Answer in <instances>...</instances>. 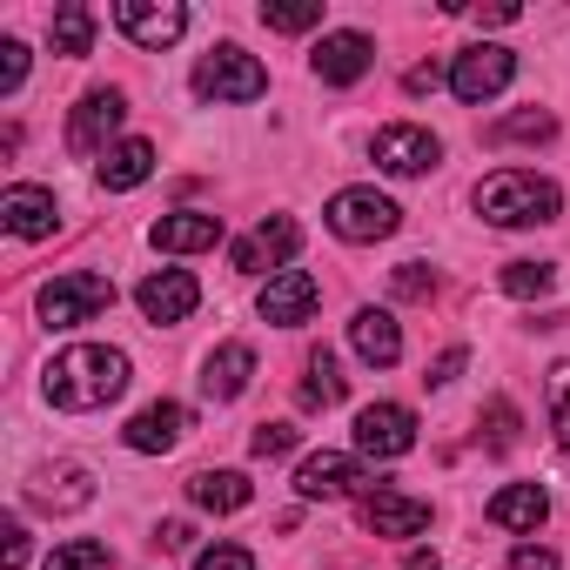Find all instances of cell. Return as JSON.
<instances>
[{"label":"cell","mask_w":570,"mask_h":570,"mask_svg":"<svg viewBox=\"0 0 570 570\" xmlns=\"http://www.w3.org/2000/svg\"><path fill=\"white\" fill-rule=\"evenodd\" d=\"M128 390V356L108 343H75L48 363V403L55 410H108Z\"/></svg>","instance_id":"cell-1"},{"label":"cell","mask_w":570,"mask_h":570,"mask_svg":"<svg viewBox=\"0 0 570 570\" xmlns=\"http://www.w3.org/2000/svg\"><path fill=\"white\" fill-rule=\"evenodd\" d=\"M557 208H563L557 181H543L530 168H503V175L476 181V215L490 228H537V222H557Z\"/></svg>","instance_id":"cell-2"},{"label":"cell","mask_w":570,"mask_h":570,"mask_svg":"<svg viewBox=\"0 0 570 570\" xmlns=\"http://www.w3.org/2000/svg\"><path fill=\"white\" fill-rule=\"evenodd\" d=\"M101 309H115V282L101 268H68L41 289V323L48 330H75V323H95Z\"/></svg>","instance_id":"cell-3"},{"label":"cell","mask_w":570,"mask_h":570,"mask_svg":"<svg viewBox=\"0 0 570 570\" xmlns=\"http://www.w3.org/2000/svg\"><path fill=\"white\" fill-rule=\"evenodd\" d=\"M195 95H202V101H262V95H268V68H262L255 55H242L235 41H222V48L202 55Z\"/></svg>","instance_id":"cell-4"},{"label":"cell","mask_w":570,"mask_h":570,"mask_svg":"<svg viewBox=\"0 0 570 570\" xmlns=\"http://www.w3.org/2000/svg\"><path fill=\"white\" fill-rule=\"evenodd\" d=\"M323 222H330L343 242H383V235H396L403 208H396L390 195H376V188H343V195H330Z\"/></svg>","instance_id":"cell-5"},{"label":"cell","mask_w":570,"mask_h":570,"mask_svg":"<svg viewBox=\"0 0 570 570\" xmlns=\"http://www.w3.org/2000/svg\"><path fill=\"white\" fill-rule=\"evenodd\" d=\"M115 28L135 48L161 55V48H175L188 35V8H175V0H115Z\"/></svg>","instance_id":"cell-6"},{"label":"cell","mask_w":570,"mask_h":570,"mask_svg":"<svg viewBox=\"0 0 570 570\" xmlns=\"http://www.w3.org/2000/svg\"><path fill=\"white\" fill-rule=\"evenodd\" d=\"M121 121H128L121 88H88V95L75 101V115H68V148H75V155H108V141H115Z\"/></svg>","instance_id":"cell-7"},{"label":"cell","mask_w":570,"mask_h":570,"mask_svg":"<svg viewBox=\"0 0 570 570\" xmlns=\"http://www.w3.org/2000/svg\"><path fill=\"white\" fill-rule=\"evenodd\" d=\"M510 75H517V55L510 48H470V55H456L450 88H456L463 108H483V101H497L510 88Z\"/></svg>","instance_id":"cell-8"},{"label":"cell","mask_w":570,"mask_h":570,"mask_svg":"<svg viewBox=\"0 0 570 570\" xmlns=\"http://www.w3.org/2000/svg\"><path fill=\"white\" fill-rule=\"evenodd\" d=\"M370 155H376L383 175H430L443 161V141L430 128H416V121H396V128H376Z\"/></svg>","instance_id":"cell-9"},{"label":"cell","mask_w":570,"mask_h":570,"mask_svg":"<svg viewBox=\"0 0 570 570\" xmlns=\"http://www.w3.org/2000/svg\"><path fill=\"white\" fill-rule=\"evenodd\" d=\"M316 303H323V282L309 275V268H282V275H268V289H262V323H275V330H296V323H309L316 316Z\"/></svg>","instance_id":"cell-10"},{"label":"cell","mask_w":570,"mask_h":570,"mask_svg":"<svg viewBox=\"0 0 570 570\" xmlns=\"http://www.w3.org/2000/svg\"><path fill=\"white\" fill-rule=\"evenodd\" d=\"M135 303H141V316H148L155 330H168V323H188V316H195L202 282H195L188 268H155L141 289H135Z\"/></svg>","instance_id":"cell-11"},{"label":"cell","mask_w":570,"mask_h":570,"mask_svg":"<svg viewBox=\"0 0 570 570\" xmlns=\"http://www.w3.org/2000/svg\"><path fill=\"white\" fill-rule=\"evenodd\" d=\"M356 450L376 456V463L410 456V450H416V416H410L403 403H370V410L356 416Z\"/></svg>","instance_id":"cell-12"},{"label":"cell","mask_w":570,"mask_h":570,"mask_svg":"<svg viewBox=\"0 0 570 570\" xmlns=\"http://www.w3.org/2000/svg\"><path fill=\"white\" fill-rule=\"evenodd\" d=\"M309 68H316L323 88H356L376 68V41L370 35H323L316 55H309Z\"/></svg>","instance_id":"cell-13"},{"label":"cell","mask_w":570,"mask_h":570,"mask_svg":"<svg viewBox=\"0 0 570 570\" xmlns=\"http://www.w3.org/2000/svg\"><path fill=\"white\" fill-rule=\"evenodd\" d=\"M296 248H303V228H296L289 215H268V222H255V235H242V242H235V255H228V262H235L242 275H268L275 262H289Z\"/></svg>","instance_id":"cell-14"},{"label":"cell","mask_w":570,"mask_h":570,"mask_svg":"<svg viewBox=\"0 0 570 570\" xmlns=\"http://www.w3.org/2000/svg\"><path fill=\"white\" fill-rule=\"evenodd\" d=\"M363 523L376 537H416V530H430V503L410 497V490H396V483H376L363 497Z\"/></svg>","instance_id":"cell-15"},{"label":"cell","mask_w":570,"mask_h":570,"mask_svg":"<svg viewBox=\"0 0 570 570\" xmlns=\"http://www.w3.org/2000/svg\"><path fill=\"white\" fill-rule=\"evenodd\" d=\"M370 476H363V463L356 456H336V450H323V456H309L303 470H296V490L309 497V503H336V497H350V490H363Z\"/></svg>","instance_id":"cell-16"},{"label":"cell","mask_w":570,"mask_h":570,"mask_svg":"<svg viewBox=\"0 0 570 570\" xmlns=\"http://www.w3.org/2000/svg\"><path fill=\"white\" fill-rule=\"evenodd\" d=\"M350 343H356V356L370 370H396L403 363V330H396L390 309H356L350 316Z\"/></svg>","instance_id":"cell-17"},{"label":"cell","mask_w":570,"mask_h":570,"mask_svg":"<svg viewBox=\"0 0 570 570\" xmlns=\"http://www.w3.org/2000/svg\"><path fill=\"white\" fill-rule=\"evenodd\" d=\"M148 242H155L161 255H202V248H215V242H222V215H195V208L161 215V222L148 228Z\"/></svg>","instance_id":"cell-18"},{"label":"cell","mask_w":570,"mask_h":570,"mask_svg":"<svg viewBox=\"0 0 570 570\" xmlns=\"http://www.w3.org/2000/svg\"><path fill=\"white\" fill-rule=\"evenodd\" d=\"M0 222H8V235H21V242H41V235H55V195L14 181L0 195Z\"/></svg>","instance_id":"cell-19"},{"label":"cell","mask_w":570,"mask_h":570,"mask_svg":"<svg viewBox=\"0 0 570 570\" xmlns=\"http://www.w3.org/2000/svg\"><path fill=\"white\" fill-rule=\"evenodd\" d=\"M248 376H255V350H248V343H222V350L202 363V396H208V403H235V396L248 390Z\"/></svg>","instance_id":"cell-20"},{"label":"cell","mask_w":570,"mask_h":570,"mask_svg":"<svg viewBox=\"0 0 570 570\" xmlns=\"http://www.w3.org/2000/svg\"><path fill=\"white\" fill-rule=\"evenodd\" d=\"M121 436H128V450L161 456V450H175V443L188 436V410H181V403H148V410H141Z\"/></svg>","instance_id":"cell-21"},{"label":"cell","mask_w":570,"mask_h":570,"mask_svg":"<svg viewBox=\"0 0 570 570\" xmlns=\"http://www.w3.org/2000/svg\"><path fill=\"white\" fill-rule=\"evenodd\" d=\"M28 503L35 510H88L95 503V476L81 463H61V470H41L28 483Z\"/></svg>","instance_id":"cell-22"},{"label":"cell","mask_w":570,"mask_h":570,"mask_svg":"<svg viewBox=\"0 0 570 570\" xmlns=\"http://www.w3.org/2000/svg\"><path fill=\"white\" fill-rule=\"evenodd\" d=\"M483 517H490L497 530H537V523L550 517V497H543V483H510V490L490 497Z\"/></svg>","instance_id":"cell-23"},{"label":"cell","mask_w":570,"mask_h":570,"mask_svg":"<svg viewBox=\"0 0 570 570\" xmlns=\"http://www.w3.org/2000/svg\"><path fill=\"white\" fill-rule=\"evenodd\" d=\"M155 175V141H115L108 155H101V188L108 195H128V188H141Z\"/></svg>","instance_id":"cell-24"},{"label":"cell","mask_w":570,"mask_h":570,"mask_svg":"<svg viewBox=\"0 0 570 570\" xmlns=\"http://www.w3.org/2000/svg\"><path fill=\"white\" fill-rule=\"evenodd\" d=\"M188 497H195L202 510H215V517H235V510H248L255 483H248L242 470H202V476L188 483Z\"/></svg>","instance_id":"cell-25"},{"label":"cell","mask_w":570,"mask_h":570,"mask_svg":"<svg viewBox=\"0 0 570 570\" xmlns=\"http://www.w3.org/2000/svg\"><path fill=\"white\" fill-rule=\"evenodd\" d=\"M550 135H557V115H550V108H517V115H503V121L483 128L490 148H510V141H550Z\"/></svg>","instance_id":"cell-26"},{"label":"cell","mask_w":570,"mask_h":570,"mask_svg":"<svg viewBox=\"0 0 570 570\" xmlns=\"http://www.w3.org/2000/svg\"><path fill=\"white\" fill-rule=\"evenodd\" d=\"M48 28H55V55H75V61H81V55L95 48V8H81V0L55 8V21H48Z\"/></svg>","instance_id":"cell-27"},{"label":"cell","mask_w":570,"mask_h":570,"mask_svg":"<svg viewBox=\"0 0 570 570\" xmlns=\"http://www.w3.org/2000/svg\"><path fill=\"white\" fill-rule=\"evenodd\" d=\"M336 403H343V370H336L330 350H316L309 376H303V410H336Z\"/></svg>","instance_id":"cell-28"},{"label":"cell","mask_w":570,"mask_h":570,"mask_svg":"<svg viewBox=\"0 0 570 570\" xmlns=\"http://www.w3.org/2000/svg\"><path fill=\"white\" fill-rule=\"evenodd\" d=\"M115 563V550L101 543V537H68V543H55V557H48V570H108Z\"/></svg>","instance_id":"cell-29"},{"label":"cell","mask_w":570,"mask_h":570,"mask_svg":"<svg viewBox=\"0 0 570 570\" xmlns=\"http://www.w3.org/2000/svg\"><path fill=\"white\" fill-rule=\"evenodd\" d=\"M503 289L510 296H550L557 289V262H503Z\"/></svg>","instance_id":"cell-30"},{"label":"cell","mask_w":570,"mask_h":570,"mask_svg":"<svg viewBox=\"0 0 570 570\" xmlns=\"http://www.w3.org/2000/svg\"><path fill=\"white\" fill-rule=\"evenodd\" d=\"M323 21V0H296V8H262V28L268 35H309Z\"/></svg>","instance_id":"cell-31"},{"label":"cell","mask_w":570,"mask_h":570,"mask_svg":"<svg viewBox=\"0 0 570 570\" xmlns=\"http://www.w3.org/2000/svg\"><path fill=\"white\" fill-rule=\"evenodd\" d=\"M550 430H557V450H570V363L550 370Z\"/></svg>","instance_id":"cell-32"},{"label":"cell","mask_w":570,"mask_h":570,"mask_svg":"<svg viewBox=\"0 0 570 570\" xmlns=\"http://www.w3.org/2000/svg\"><path fill=\"white\" fill-rule=\"evenodd\" d=\"M483 430H490V450H497V456H510V450H517V410H510L503 396H490V410H483Z\"/></svg>","instance_id":"cell-33"},{"label":"cell","mask_w":570,"mask_h":570,"mask_svg":"<svg viewBox=\"0 0 570 570\" xmlns=\"http://www.w3.org/2000/svg\"><path fill=\"white\" fill-rule=\"evenodd\" d=\"M296 436H303L296 423H255L248 450H255V456H289V450H296Z\"/></svg>","instance_id":"cell-34"},{"label":"cell","mask_w":570,"mask_h":570,"mask_svg":"<svg viewBox=\"0 0 570 570\" xmlns=\"http://www.w3.org/2000/svg\"><path fill=\"white\" fill-rule=\"evenodd\" d=\"M195 570H255V557H248L242 543H215V550L195 557Z\"/></svg>","instance_id":"cell-35"},{"label":"cell","mask_w":570,"mask_h":570,"mask_svg":"<svg viewBox=\"0 0 570 570\" xmlns=\"http://www.w3.org/2000/svg\"><path fill=\"white\" fill-rule=\"evenodd\" d=\"M21 81H28V48H21V41H0V88L14 95Z\"/></svg>","instance_id":"cell-36"},{"label":"cell","mask_w":570,"mask_h":570,"mask_svg":"<svg viewBox=\"0 0 570 570\" xmlns=\"http://www.w3.org/2000/svg\"><path fill=\"white\" fill-rule=\"evenodd\" d=\"M463 363H470V350L456 343V350H443V356L430 363V376H423V383H430V390H443V383H456V376H463Z\"/></svg>","instance_id":"cell-37"},{"label":"cell","mask_w":570,"mask_h":570,"mask_svg":"<svg viewBox=\"0 0 570 570\" xmlns=\"http://www.w3.org/2000/svg\"><path fill=\"white\" fill-rule=\"evenodd\" d=\"M430 289H436V275H430L423 262H403V268H396V296H430Z\"/></svg>","instance_id":"cell-38"},{"label":"cell","mask_w":570,"mask_h":570,"mask_svg":"<svg viewBox=\"0 0 570 570\" xmlns=\"http://www.w3.org/2000/svg\"><path fill=\"white\" fill-rule=\"evenodd\" d=\"M503 570H557V550L523 543V550H510V557H503Z\"/></svg>","instance_id":"cell-39"},{"label":"cell","mask_w":570,"mask_h":570,"mask_svg":"<svg viewBox=\"0 0 570 570\" xmlns=\"http://www.w3.org/2000/svg\"><path fill=\"white\" fill-rule=\"evenodd\" d=\"M0 537H8V543H0V570H28V537H21V523H8Z\"/></svg>","instance_id":"cell-40"},{"label":"cell","mask_w":570,"mask_h":570,"mask_svg":"<svg viewBox=\"0 0 570 570\" xmlns=\"http://www.w3.org/2000/svg\"><path fill=\"white\" fill-rule=\"evenodd\" d=\"M155 543H161V550H188V543H195V523H181V517H175V523H161V530H155Z\"/></svg>","instance_id":"cell-41"},{"label":"cell","mask_w":570,"mask_h":570,"mask_svg":"<svg viewBox=\"0 0 570 570\" xmlns=\"http://www.w3.org/2000/svg\"><path fill=\"white\" fill-rule=\"evenodd\" d=\"M436 81H443V68H436V61H423V68H410V75H403V88H410V95H430Z\"/></svg>","instance_id":"cell-42"},{"label":"cell","mask_w":570,"mask_h":570,"mask_svg":"<svg viewBox=\"0 0 570 570\" xmlns=\"http://www.w3.org/2000/svg\"><path fill=\"white\" fill-rule=\"evenodd\" d=\"M510 21H517L510 0H497V8H476V28H510Z\"/></svg>","instance_id":"cell-43"},{"label":"cell","mask_w":570,"mask_h":570,"mask_svg":"<svg viewBox=\"0 0 570 570\" xmlns=\"http://www.w3.org/2000/svg\"><path fill=\"white\" fill-rule=\"evenodd\" d=\"M410 570H443V563H436V550H410Z\"/></svg>","instance_id":"cell-44"}]
</instances>
